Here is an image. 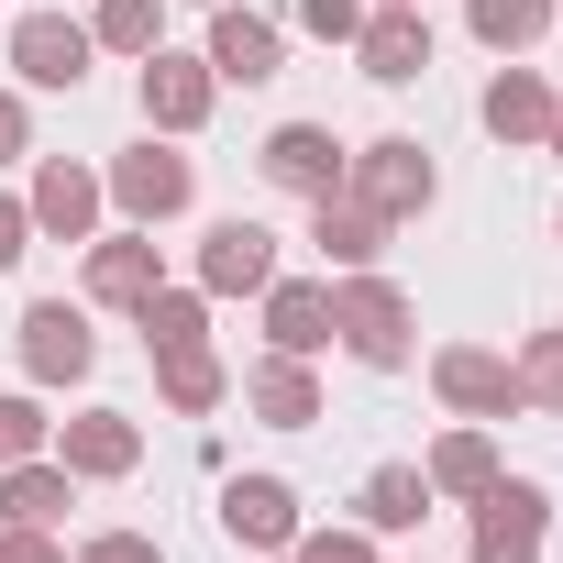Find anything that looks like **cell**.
Instances as JSON below:
<instances>
[{
    "mask_svg": "<svg viewBox=\"0 0 563 563\" xmlns=\"http://www.w3.org/2000/svg\"><path fill=\"white\" fill-rule=\"evenodd\" d=\"M23 56H34V78H78V34H56V23H34Z\"/></svg>",
    "mask_w": 563,
    "mask_h": 563,
    "instance_id": "7a4b0ae2",
    "label": "cell"
},
{
    "mask_svg": "<svg viewBox=\"0 0 563 563\" xmlns=\"http://www.w3.org/2000/svg\"><path fill=\"white\" fill-rule=\"evenodd\" d=\"M409 67H420V34L387 23V34H376V78H409Z\"/></svg>",
    "mask_w": 563,
    "mask_h": 563,
    "instance_id": "5b68a950",
    "label": "cell"
},
{
    "mask_svg": "<svg viewBox=\"0 0 563 563\" xmlns=\"http://www.w3.org/2000/svg\"><path fill=\"white\" fill-rule=\"evenodd\" d=\"M530 508H541V497H497V519H486V563H530Z\"/></svg>",
    "mask_w": 563,
    "mask_h": 563,
    "instance_id": "6da1fadb",
    "label": "cell"
},
{
    "mask_svg": "<svg viewBox=\"0 0 563 563\" xmlns=\"http://www.w3.org/2000/svg\"><path fill=\"white\" fill-rule=\"evenodd\" d=\"M210 265H221V276H265V232H221Z\"/></svg>",
    "mask_w": 563,
    "mask_h": 563,
    "instance_id": "8992f818",
    "label": "cell"
},
{
    "mask_svg": "<svg viewBox=\"0 0 563 563\" xmlns=\"http://www.w3.org/2000/svg\"><path fill=\"white\" fill-rule=\"evenodd\" d=\"M321 166H332L321 133H288V144H276V177H321Z\"/></svg>",
    "mask_w": 563,
    "mask_h": 563,
    "instance_id": "277c9868",
    "label": "cell"
},
{
    "mask_svg": "<svg viewBox=\"0 0 563 563\" xmlns=\"http://www.w3.org/2000/svg\"><path fill=\"white\" fill-rule=\"evenodd\" d=\"M265 56H276V45H265L254 23H232V34H221V67H232V78H265Z\"/></svg>",
    "mask_w": 563,
    "mask_h": 563,
    "instance_id": "3957f363",
    "label": "cell"
}]
</instances>
